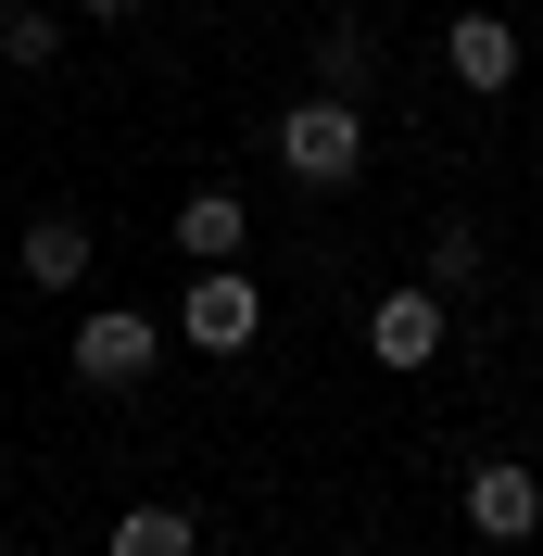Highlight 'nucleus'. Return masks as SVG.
<instances>
[{"label": "nucleus", "mask_w": 543, "mask_h": 556, "mask_svg": "<svg viewBox=\"0 0 543 556\" xmlns=\"http://www.w3.org/2000/svg\"><path fill=\"white\" fill-rule=\"evenodd\" d=\"M266 152H278L291 190H354V177H367V102L316 89V102H291V114L266 127Z\"/></svg>", "instance_id": "nucleus-1"}, {"label": "nucleus", "mask_w": 543, "mask_h": 556, "mask_svg": "<svg viewBox=\"0 0 543 556\" xmlns=\"http://www.w3.org/2000/svg\"><path fill=\"white\" fill-rule=\"evenodd\" d=\"M165 342H190V354H215V367H228V354L266 342V291H253L240 266H190V291H177V316H165Z\"/></svg>", "instance_id": "nucleus-2"}, {"label": "nucleus", "mask_w": 543, "mask_h": 556, "mask_svg": "<svg viewBox=\"0 0 543 556\" xmlns=\"http://www.w3.org/2000/svg\"><path fill=\"white\" fill-rule=\"evenodd\" d=\"M152 354H165V316H139V304H102V316H76L64 367H76L89 392H139V380H152Z\"/></svg>", "instance_id": "nucleus-3"}, {"label": "nucleus", "mask_w": 543, "mask_h": 556, "mask_svg": "<svg viewBox=\"0 0 543 556\" xmlns=\"http://www.w3.org/2000/svg\"><path fill=\"white\" fill-rule=\"evenodd\" d=\"M442 64H455V89H480V102H506L518 76H531V38H518L506 13H442Z\"/></svg>", "instance_id": "nucleus-4"}, {"label": "nucleus", "mask_w": 543, "mask_h": 556, "mask_svg": "<svg viewBox=\"0 0 543 556\" xmlns=\"http://www.w3.org/2000/svg\"><path fill=\"white\" fill-rule=\"evenodd\" d=\"M468 531H480V544H506V556L543 531V481L518 468V455H480V468H468Z\"/></svg>", "instance_id": "nucleus-5"}, {"label": "nucleus", "mask_w": 543, "mask_h": 556, "mask_svg": "<svg viewBox=\"0 0 543 556\" xmlns=\"http://www.w3.org/2000/svg\"><path fill=\"white\" fill-rule=\"evenodd\" d=\"M442 342H455L442 291H379V304H367V354H379V367H430Z\"/></svg>", "instance_id": "nucleus-6"}, {"label": "nucleus", "mask_w": 543, "mask_h": 556, "mask_svg": "<svg viewBox=\"0 0 543 556\" xmlns=\"http://www.w3.org/2000/svg\"><path fill=\"white\" fill-rule=\"evenodd\" d=\"M240 241H253V203H240V190H190V203H177V253H190V266H240Z\"/></svg>", "instance_id": "nucleus-7"}, {"label": "nucleus", "mask_w": 543, "mask_h": 556, "mask_svg": "<svg viewBox=\"0 0 543 556\" xmlns=\"http://www.w3.org/2000/svg\"><path fill=\"white\" fill-rule=\"evenodd\" d=\"M13 266L38 278V291H76V278H89V215H26V241H13Z\"/></svg>", "instance_id": "nucleus-8"}, {"label": "nucleus", "mask_w": 543, "mask_h": 556, "mask_svg": "<svg viewBox=\"0 0 543 556\" xmlns=\"http://www.w3.org/2000/svg\"><path fill=\"white\" fill-rule=\"evenodd\" d=\"M102 544H114V556H203V519H190V506H165V493H139V506H114Z\"/></svg>", "instance_id": "nucleus-9"}, {"label": "nucleus", "mask_w": 543, "mask_h": 556, "mask_svg": "<svg viewBox=\"0 0 543 556\" xmlns=\"http://www.w3.org/2000/svg\"><path fill=\"white\" fill-rule=\"evenodd\" d=\"M316 76H329L341 102H367V89H379V38L367 26H316Z\"/></svg>", "instance_id": "nucleus-10"}, {"label": "nucleus", "mask_w": 543, "mask_h": 556, "mask_svg": "<svg viewBox=\"0 0 543 556\" xmlns=\"http://www.w3.org/2000/svg\"><path fill=\"white\" fill-rule=\"evenodd\" d=\"M480 266H493V241L442 215V228H430V291H442V304H455V291H480Z\"/></svg>", "instance_id": "nucleus-11"}, {"label": "nucleus", "mask_w": 543, "mask_h": 556, "mask_svg": "<svg viewBox=\"0 0 543 556\" xmlns=\"http://www.w3.org/2000/svg\"><path fill=\"white\" fill-rule=\"evenodd\" d=\"M0 51H13V64H64V13H38V0H13V13H0Z\"/></svg>", "instance_id": "nucleus-12"}, {"label": "nucleus", "mask_w": 543, "mask_h": 556, "mask_svg": "<svg viewBox=\"0 0 543 556\" xmlns=\"http://www.w3.org/2000/svg\"><path fill=\"white\" fill-rule=\"evenodd\" d=\"M76 13H102V26H127V13H139V0H76Z\"/></svg>", "instance_id": "nucleus-13"}]
</instances>
